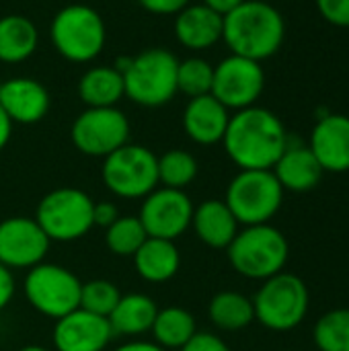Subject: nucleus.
I'll return each instance as SVG.
<instances>
[{
    "mask_svg": "<svg viewBox=\"0 0 349 351\" xmlns=\"http://www.w3.org/2000/svg\"><path fill=\"white\" fill-rule=\"evenodd\" d=\"M288 140L282 119L274 111L253 105L230 115L222 146L241 171H272Z\"/></svg>",
    "mask_w": 349,
    "mask_h": 351,
    "instance_id": "1",
    "label": "nucleus"
},
{
    "mask_svg": "<svg viewBox=\"0 0 349 351\" xmlns=\"http://www.w3.org/2000/svg\"><path fill=\"white\" fill-rule=\"evenodd\" d=\"M284 39V14L265 0H245L224 14L222 41L230 53L263 62L282 49Z\"/></svg>",
    "mask_w": 349,
    "mask_h": 351,
    "instance_id": "2",
    "label": "nucleus"
},
{
    "mask_svg": "<svg viewBox=\"0 0 349 351\" xmlns=\"http://www.w3.org/2000/svg\"><path fill=\"white\" fill-rule=\"evenodd\" d=\"M125 97L140 107H163L175 99L179 58L165 47H150L134 58H119Z\"/></svg>",
    "mask_w": 349,
    "mask_h": 351,
    "instance_id": "3",
    "label": "nucleus"
},
{
    "mask_svg": "<svg viewBox=\"0 0 349 351\" xmlns=\"http://www.w3.org/2000/svg\"><path fill=\"white\" fill-rule=\"evenodd\" d=\"M226 255L239 276L265 282L284 271L290 257V245L284 232L276 226L255 224L237 232L226 247Z\"/></svg>",
    "mask_w": 349,
    "mask_h": 351,
    "instance_id": "4",
    "label": "nucleus"
},
{
    "mask_svg": "<svg viewBox=\"0 0 349 351\" xmlns=\"http://www.w3.org/2000/svg\"><path fill=\"white\" fill-rule=\"evenodd\" d=\"M56 51L74 64L93 62L105 47L107 27L103 16L88 4H68L60 8L49 25Z\"/></svg>",
    "mask_w": 349,
    "mask_h": 351,
    "instance_id": "5",
    "label": "nucleus"
},
{
    "mask_svg": "<svg viewBox=\"0 0 349 351\" xmlns=\"http://www.w3.org/2000/svg\"><path fill=\"white\" fill-rule=\"evenodd\" d=\"M255 321H259L269 331H292L309 315L311 294L302 278L280 271L274 278H267L257 294L251 298Z\"/></svg>",
    "mask_w": 349,
    "mask_h": 351,
    "instance_id": "6",
    "label": "nucleus"
},
{
    "mask_svg": "<svg viewBox=\"0 0 349 351\" xmlns=\"http://www.w3.org/2000/svg\"><path fill=\"white\" fill-rule=\"evenodd\" d=\"M284 193L274 171H239L226 187L224 204L239 226L269 224L282 208Z\"/></svg>",
    "mask_w": 349,
    "mask_h": 351,
    "instance_id": "7",
    "label": "nucleus"
},
{
    "mask_svg": "<svg viewBox=\"0 0 349 351\" xmlns=\"http://www.w3.org/2000/svg\"><path fill=\"white\" fill-rule=\"evenodd\" d=\"M105 187L123 199H144L158 187V156L142 144H123L103 158Z\"/></svg>",
    "mask_w": 349,
    "mask_h": 351,
    "instance_id": "8",
    "label": "nucleus"
},
{
    "mask_svg": "<svg viewBox=\"0 0 349 351\" xmlns=\"http://www.w3.org/2000/svg\"><path fill=\"white\" fill-rule=\"evenodd\" d=\"M91 195L78 187H58L43 195L35 220L51 243H72L82 239L93 224Z\"/></svg>",
    "mask_w": 349,
    "mask_h": 351,
    "instance_id": "9",
    "label": "nucleus"
},
{
    "mask_svg": "<svg viewBox=\"0 0 349 351\" xmlns=\"http://www.w3.org/2000/svg\"><path fill=\"white\" fill-rule=\"evenodd\" d=\"M82 282L66 267L39 263L31 267L23 282L27 302L47 319H62L80 306Z\"/></svg>",
    "mask_w": 349,
    "mask_h": 351,
    "instance_id": "10",
    "label": "nucleus"
},
{
    "mask_svg": "<svg viewBox=\"0 0 349 351\" xmlns=\"http://www.w3.org/2000/svg\"><path fill=\"white\" fill-rule=\"evenodd\" d=\"M70 138L78 152L105 158L130 142V119L117 107H86L74 119Z\"/></svg>",
    "mask_w": 349,
    "mask_h": 351,
    "instance_id": "11",
    "label": "nucleus"
},
{
    "mask_svg": "<svg viewBox=\"0 0 349 351\" xmlns=\"http://www.w3.org/2000/svg\"><path fill=\"white\" fill-rule=\"evenodd\" d=\"M265 88V70L261 62L230 53L214 66L212 93L228 111H241L257 105Z\"/></svg>",
    "mask_w": 349,
    "mask_h": 351,
    "instance_id": "12",
    "label": "nucleus"
},
{
    "mask_svg": "<svg viewBox=\"0 0 349 351\" xmlns=\"http://www.w3.org/2000/svg\"><path fill=\"white\" fill-rule=\"evenodd\" d=\"M193 202L183 189L156 187L142 199L140 222L148 237L177 241L193 218Z\"/></svg>",
    "mask_w": 349,
    "mask_h": 351,
    "instance_id": "13",
    "label": "nucleus"
},
{
    "mask_svg": "<svg viewBox=\"0 0 349 351\" xmlns=\"http://www.w3.org/2000/svg\"><path fill=\"white\" fill-rule=\"evenodd\" d=\"M49 245L35 218L12 216L0 222V263L8 269H31L43 263Z\"/></svg>",
    "mask_w": 349,
    "mask_h": 351,
    "instance_id": "14",
    "label": "nucleus"
},
{
    "mask_svg": "<svg viewBox=\"0 0 349 351\" xmlns=\"http://www.w3.org/2000/svg\"><path fill=\"white\" fill-rule=\"evenodd\" d=\"M113 337V329L105 317L82 308L68 313L53 325L56 351H105Z\"/></svg>",
    "mask_w": 349,
    "mask_h": 351,
    "instance_id": "15",
    "label": "nucleus"
},
{
    "mask_svg": "<svg viewBox=\"0 0 349 351\" xmlns=\"http://www.w3.org/2000/svg\"><path fill=\"white\" fill-rule=\"evenodd\" d=\"M309 148L325 173H348L349 115L323 113L311 132Z\"/></svg>",
    "mask_w": 349,
    "mask_h": 351,
    "instance_id": "16",
    "label": "nucleus"
},
{
    "mask_svg": "<svg viewBox=\"0 0 349 351\" xmlns=\"http://www.w3.org/2000/svg\"><path fill=\"white\" fill-rule=\"evenodd\" d=\"M0 105L12 123L31 125L47 115L51 97L39 80L14 76L0 84Z\"/></svg>",
    "mask_w": 349,
    "mask_h": 351,
    "instance_id": "17",
    "label": "nucleus"
},
{
    "mask_svg": "<svg viewBox=\"0 0 349 351\" xmlns=\"http://www.w3.org/2000/svg\"><path fill=\"white\" fill-rule=\"evenodd\" d=\"M224 16L206 4H187L175 14L173 33L179 45L189 51H206L222 41Z\"/></svg>",
    "mask_w": 349,
    "mask_h": 351,
    "instance_id": "18",
    "label": "nucleus"
},
{
    "mask_svg": "<svg viewBox=\"0 0 349 351\" xmlns=\"http://www.w3.org/2000/svg\"><path fill=\"white\" fill-rule=\"evenodd\" d=\"M230 115L232 113L214 95L193 97L183 111V130L189 140L200 146L222 144Z\"/></svg>",
    "mask_w": 349,
    "mask_h": 351,
    "instance_id": "19",
    "label": "nucleus"
},
{
    "mask_svg": "<svg viewBox=\"0 0 349 351\" xmlns=\"http://www.w3.org/2000/svg\"><path fill=\"white\" fill-rule=\"evenodd\" d=\"M272 171L280 181L282 189L292 193L313 191L325 175L323 167L315 158L309 144L292 142V140H288L286 150L282 152V156L278 158Z\"/></svg>",
    "mask_w": 349,
    "mask_h": 351,
    "instance_id": "20",
    "label": "nucleus"
},
{
    "mask_svg": "<svg viewBox=\"0 0 349 351\" xmlns=\"http://www.w3.org/2000/svg\"><path fill=\"white\" fill-rule=\"evenodd\" d=\"M191 226L206 247L224 251L239 232V222L224 199H206L193 208Z\"/></svg>",
    "mask_w": 349,
    "mask_h": 351,
    "instance_id": "21",
    "label": "nucleus"
},
{
    "mask_svg": "<svg viewBox=\"0 0 349 351\" xmlns=\"http://www.w3.org/2000/svg\"><path fill=\"white\" fill-rule=\"evenodd\" d=\"M138 276L150 284H165L173 280L181 267V255L175 241L148 237L134 255Z\"/></svg>",
    "mask_w": 349,
    "mask_h": 351,
    "instance_id": "22",
    "label": "nucleus"
},
{
    "mask_svg": "<svg viewBox=\"0 0 349 351\" xmlns=\"http://www.w3.org/2000/svg\"><path fill=\"white\" fill-rule=\"evenodd\" d=\"M156 313H158V306L150 296L138 294V292L125 294V296L121 294L117 306L107 317V321L113 329V335L136 337L152 329Z\"/></svg>",
    "mask_w": 349,
    "mask_h": 351,
    "instance_id": "23",
    "label": "nucleus"
},
{
    "mask_svg": "<svg viewBox=\"0 0 349 351\" xmlns=\"http://www.w3.org/2000/svg\"><path fill=\"white\" fill-rule=\"evenodd\" d=\"M123 97V76L115 66H93L78 80V99L86 107H117Z\"/></svg>",
    "mask_w": 349,
    "mask_h": 351,
    "instance_id": "24",
    "label": "nucleus"
},
{
    "mask_svg": "<svg viewBox=\"0 0 349 351\" xmlns=\"http://www.w3.org/2000/svg\"><path fill=\"white\" fill-rule=\"evenodd\" d=\"M39 43L35 23L25 14L0 16V62L19 64L29 60Z\"/></svg>",
    "mask_w": 349,
    "mask_h": 351,
    "instance_id": "25",
    "label": "nucleus"
},
{
    "mask_svg": "<svg viewBox=\"0 0 349 351\" xmlns=\"http://www.w3.org/2000/svg\"><path fill=\"white\" fill-rule=\"evenodd\" d=\"M150 331L154 335V343L163 350H181L197 333V325L189 311L181 306H167L158 308Z\"/></svg>",
    "mask_w": 349,
    "mask_h": 351,
    "instance_id": "26",
    "label": "nucleus"
},
{
    "mask_svg": "<svg viewBox=\"0 0 349 351\" xmlns=\"http://www.w3.org/2000/svg\"><path fill=\"white\" fill-rule=\"evenodd\" d=\"M208 317L222 331H241L255 321L253 300L241 292H218L208 304Z\"/></svg>",
    "mask_w": 349,
    "mask_h": 351,
    "instance_id": "27",
    "label": "nucleus"
},
{
    "mask_svg": "<svg viewBox=\"0 0 349 351\" xmlns=\"http://www.w3.org/2000/svg\"><path fill=\"white\" fill-rule=\"evenodd\" d=\"M200 173L197 158L181 148L167 150L163 156H158V183L163 187L171 189H185L195 181Z\"/></svg>",
    "mask_w": 349,
    "mask_h": 351,
    "instance_id": "28",
    "label": "nucleus"
},
{
    "mask_svg": "<svg viewBox=\"0 0 349 351\" xmlns=\"http://www.w3.org/2000/svg\"><path fill=\"white\" fill-rule=\"evenodd\" d=\"M319 351H349V308H333L325 313L313 329Z\"/></svg>",
    "mask_w": 349,
    "mask_h": 351,
    "instance_id": "29",
    "label": "nucleus"
},
{
    "mask_svg": "<svg viewBox=\"0 0 349 351\" xmlns=\"http://www.w3.org/2000/svg\"><path fill=\"white\" fill-rule=\"evenodd\" d=\"M105 230V245L117 257H134L148 239L138 216H119Z\"/></svg>",
    "mask_w": 349,
    "mask_h": 351,
    "instance_id": "30",
    "label": "nucleus"
},
{
    "mask_svg": "<svg viewBox=\"0 0 349 351\" xmlns=\"http://www.w3.org/2000/svg\"><path fill=\"white\" fill-rule=\"evenodd\" d=\"M214 82V66L200 56H191L179 60L177 68V90L187 95L189 99L210 95Z\"/></svg>",
    "mask_w": 349,
    "mask_h": 351,
    "instance_id": "31",
    "label": "nucleus"
},
{
    "mask_svg": "<svg viewBox=\"0 0 349 351\" xmlns=\"http://www.w3.org/2000/svg\"><path fill=\"white\" fill-rule=\"evenodd\" d=\"M119 298H121V292L113 282L91 280V282H84L80 288V306L78 308L107 319L113 313V308L117 306Z\"/></svg>",
    "mask_w": 349,
    "mask_h": 351,
    "instance_id": "32",
    "label": "nucleus"
},
{
    "mask_svg": "<svg viewBox=\"0 0 349 351\" xmlns=\"http://www.w3.org/2000/svg\"><path fill=\"white\" fill-rule=\"evenodd\" d=\"M315 6L329 25L349 29V0H315Z\"/></svg>",
    "mask_w": 349,
    "mask_h": 351,
    "instance_id": "33",
    "label": "nucleus"
},
{
    "mask_svg": "<svg viewBox=\"0 0 349 351\" xmlns=\"http://www.w3.org/2000/svg\"><path fill=\"white\" fill-rule=\"evenodd\" d=\"M181 351H230V348L226 346V341L214 333H195L183 348Z\"/></svg>",
    "mask_w": 349,
    "mask_h": 351,
    "instance_id": "34",
    "label": "nucleus"
},
{
    "mask_svg": "<svg viewBox=\"0 0 349 351\" xmlns=\"http://www.w3.org/2000/svg\"><path fill=\"white\" fill-rule=\"evenodd\" d=\"M138 4L150 12V14H177L181 12L187 4H191V0H138Z\"/></svg>",
    "mask_w": 349,
    "mask_h": 351,
    "instance_id": "35",
    "label": "nucleus"
},
{
    "mask_svg": "<svg viewBox=\"0 0 349 351\" xmlns=\"http://www.w3.org/2000/svg\"><path fill=\"white\" fill-rule=\"evenodd\" d=\"M119 218V210L111 202H99L93 206V224L101 228H109Z\"/></svg>",
    "mask_w": 349,
    "mask_h": 351,
    "instance_id": "36",
    "label": "nucleus"
},
{
    "mask_svg": "<svg viewBox=\"0 0 349 351\" xmlns=\"http://www.w3.org/2000/svg\"><path fill=\"white\" fill-rule=\"evenodd\" d=\"M14 290H16V284H14L12 269L4 267V265L0 263V311L8 306V302H10L12 296H14Z\"/></svg>",
    "mask_w": 349,
    "mask_h": 351,
    "instance_id": "37",
    "label": "nucleus"
},
{
    "mask_svg": "<svg viewBox=\"0 0 349 351\" xmlns=\"http://www.w3.org/2000/svg\"><path fill=\"white\" fill-rule=\"evenodd\" d=\"M245 0H202V4H206L208 8H212L218 14H228L230 10H234L239 4H243Z\"/></svg>",
    "mask_w": 349,
    "mask_h": 351,
    "instance_id": "38",
    "label": "nucleus"
},
{
    "mask_svg": "<svg viewBox=\"0 0 349 351\" xmlns=\"http://www.w3.org/2000/svg\"><path fill=\"white\" fill-rule=\"evenodd\" d=\"M10 136H12V121L0 105V150L8 144Z\"/></svg>",
    "mask_w": 349,
    "mask_h": 351,
    "instance_id": "39",
    "label": "nucleus"
},
{
    "mask_svg": "<svg viewBox=\"0 0 349 351\" xmlns=\"http://www.w3.org/2000/svg\"><path fill=\"white\" fill-rule=\"evenodd\" d=\"M115 351H167V350H163L160 346H156V343H152V341H140V339H136V341H128V343L119 346Z\"/></svg>",
    "mask_w": 349,
    "mask_h": 351,
    "instance_id": "40",
    "label": "nucleus"
},
{
    "mask_svg": "<svg viewBox=\"0 0 349 351\" xmlns=\"http://www.w3.org/2000/svg\"><path fill=\"white\" fill-rule=\"evenodd\" d=\"M19 351H51L47 348H41V346H27V348H21Z\"/></svg>",
    "mask_w": 349,
    "mask_h": 351,
    "instance_id": "41",
    "label": "nucleus"
}]
</instances>
